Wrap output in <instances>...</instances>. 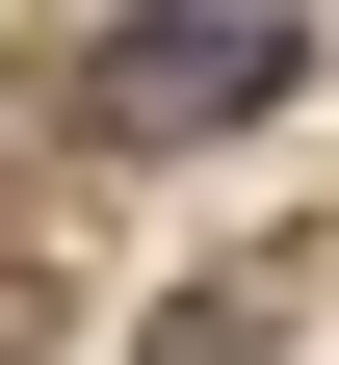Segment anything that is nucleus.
<instances>
[{
  "instance_id": "obj_1",
  "label": "nucleus",
  "mask_w": 339,
  "mask_h": 365,
  "mask_svg": "<svg viewBox=\"0 0 339 365\" xmlns=\"http://www.w3.org/2000/svg\"><path fill=\"white\" fill-rule=\"evenodd\" d=\"M287 78H313V0H131L79 53V130L105 157H183V130H261Z\"/></svg>"
},
{
  "instance_id": "obj_2",
  "label": "nucleus",
  "mask_w": 339,
  "mask_h": 365,
  "mask_svg": "<svg viewBox=\"0 0 339 365\" xmlns=\"http://www.w3.org/2000/svg\"><path fill=\"white\" fill-rule=\"evenodd\" d=\"M261 339H287V261H235V287H183V313H157L131 365H261Z\"/></svg>"
}]
</instances>
